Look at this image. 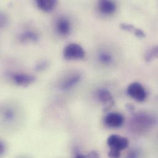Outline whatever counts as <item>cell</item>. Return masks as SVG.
<instances>
[{"label":"cell","mask_w":158,"mask_h":158,"mask_svg":"<svg viewBox=\"0 0 158 158\" xmlns=\"http://www.w3.org/2000/svg\"><path fill=\"white\" fill-rule=\"evenodd\" d=\"M99 100L108 108L110 107L113 103V98L111 93L106 89H100L97 93Z\"/></svg>","instance_id":"7"},{"label":"cell","mask_w":158,"mask_h":158,"mask_svg":"<svg viewBox=\"0 0 158 158\" xmlns=\"http://www.w3.org/2000/svg\"><path fill=\"white\" fill-rule=\"evenodd\" d=\"M75 158H100L98 153L96 152H91L89 153L87 155H78Z\"/></svg>","instance_id":"16"},{"label":"cell","mask_w":158,"mask_h":158,"mask_svg":"<svg viewBox=\"0 0 158 158\" xmlns=\"http://www.w3.org/2000/svg\"><path fill=\"white\" fill-rule=\"evenodd\" d=\"M81 79V75L79 74H74L68 77L61 84L60 88L62 90H68L71 89L77 84H78Z\"/></svg>","instance_id":"10"},{"label":"cell","mask_w":158,"mask_h":158,"mask_svg":"<svg viewBox=\"0 0 158 158\" xmlns=\"http://www.w3.org/2000/svg\"><path fill=\"white\" fill-rule=\"evenodd\" d=\"M11 78L16 84L23 87H27L31 84L36 80V78L33 75L21 73L12 74L11 75Z\"/></svg>","instance_id":"5"},{"label":"cell","mask_w":158,"mask_h":158,"mask_svg":"<svg viewBox=\"0 0 158 158\" xmlns=\"http://www.w3.org/2000/svg\"><path fill=\"white\" fill-rule=\"evenodd\" d=\"M20 40L22 42H36L39 40V36L31 31H26L20 35Z\"/></svg>","instance_id":"11"},{"label":"cell","mask_w":158,"mask_h":158,"mask_svg":"<svg viewBox=\"0 0 158 158\" xmlns=\"http://www.w3.org/2000/svg\"><path fill=\"white\" fill-rule=\"evenodd\" d=\"M36 3L40 10L45 12H49L56 8L57 1L54 0H37Z\"/></svg>","instance_id":"8"},{"label":"cell","mask_w":158,"mask_h":158,"mask_svg":"<svg viewBox=\"0 0 158 158\" xmlns=\"http://www.w3.org/2000/svg\"><path fill=\"white\" fill-rule=\"evenodd\" d=\"M48 66V62L46 60L39 62L35 66V70L36 71H42L45 70Z\"/></svg>","instance_id":"15"},{"label":"cell","mask_w":158,"mask_h":158,"mask_svg":"<svg viewBox=\"0 0 158 158\" xmlns=\"http://www.w3.org/2000/svg\"><path fill=\"white\" fill-rule=\"evenodd\" d=\"M107 143L111 150L121 152L127 148L129 140L127 138L118 135H111L107 139Z\"/></svg>","instance_id":"2"},{"label":"cell","mask_w":158,"mask_h":158,"mask_svg":"<svg viewBox=\"0 0 158 158\" xmlns=\"http://www.w3.org/2000/svg\"><path fill=\"white\" fill-rule=\"evenodd\" d=\"M57 30L58 33L62 35H68L71 30V23L70 20L66 17L60 18L57 22Z\"/></svg>","instance_id":"6"},{"label":"cell","mask_w":158,"mask_h":158,"mask_svg":"<svg viewBox=\"0 0 158 158\" xmlns=\"http://www.w3.org/2000/svg\"><path fill=\"white\" fill-rule=\"evenodd\" d=\"M124 122V116L121 114L116 112L110 113L105 118V123L110 127H119L123 124Z\"/></svg>","instance_id":"4"},{"label":"cell","mask_w":158,"mask_h":158,"mask_svg":"<svg viewBox=\"0 0 158 158\" xmlns=\"http://www.w3.org/2000/svg\"><path fill=\"white\" fill-rule=\"evenodd\" d=\"M63 56L67 60H79L85 57L84 49L77 43H70L64 49Z\"/></svg>","instance_id":"1"},{"label":"cell","mask_w":158,"mask_h":158,"mask_svg":"<svg viewBox=\"0 0 158 158\" xmlns=\"http://www.w3.org/2000/svg\"><path fill=\"white\" fill-rule=\"evenodd\" d=\"M98 59L103 64H110L113 61L112 56L106 52H102L98 55Z\"/></svg>","instance_id":"13"},{"label":"cell","mask_w":158,"mask_h":158,"mask_svg":"<svg viewBox=\"0 0 158 158\" xmlns=\"http://www.w3.org/2000/svg\"><path fill=\"white\" fill-rule=\"evenodd\" d=\"M108 156L110 158H119L121 156V152L110 150V152L108 153Z\"/></svg>","instance_id":"18"},{"label":"cell","mask_w":158,"mask_h":158,"mask_svg":"<svg viewBox=\"0 0 158 158\" xmlns=\"http://www.w3.org/2000/svg\"><path fill=\"white\" fill-rule=\"evenodd\" d=\"M4 116L6 120L7 121H11L14 119V113L13 112L12 110H7L6 111L5 114H4Z\"/></svg>","instance_id":"17"},{"label":"cell","mask_w":158,"mask_h":158,"mask_svg":"<svg viewBox=\"0 0 158 158\" xmlns=\"http://www.w3.org/2000/svg\"><path fill=\"white\" fill-rule=\"evenodd\" d=\"M156 58H158V46L148 51L145 56V59L147 61H150Z\"/></svg>","instance_id":"14"},{"label":"cell","mask_w":158,"mask_h":158,"mask_svg":"<svg viewBox=\"0 0 158 158\" xmlns=\"http://www.w3.org/2000/svg\"><path fill=\"white\" fill-rule=\"evenodd\" d=\"M120 27L124 30H126V31L134 33V35L137 37L143 38L145 36V33L142 30L135 27L132 25L127 24V23H121Z\"/></svg>","instance_id":"12"},{"label":"cell","mask_w":158,"mask_h":158,"mask_svg":"<svg viewBox=\"0 0 158 158\" xmlns=\"http://www.w3.org/2000/svg\"><path fill=\"white\" fill-rule=\"evenodd\" d=\"M127 94L137 102H143L147 97V92L144 87L139 82L131 84L127 88Z\"/></svg>","instance_id":"3"},{"label":"cell","mask_w":158,"mask_h":158,"mask_svg":"<svg viewBox=\"0 0 158 158\" xmlns=\"http://www.w3.org/2000/svg\"><path fill=\"white\" fill-rule=\"evenodd\" d=\"M98 9L103 14H110L115 11L116 5L111 1L102 0L98 2Z\"/></svg>","instance_id":"9"}]
</instances>
